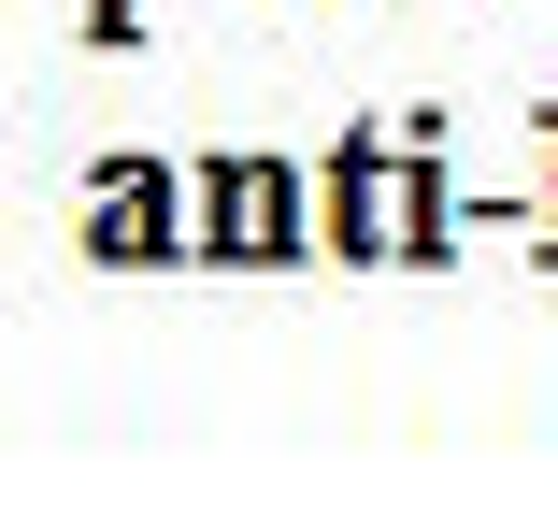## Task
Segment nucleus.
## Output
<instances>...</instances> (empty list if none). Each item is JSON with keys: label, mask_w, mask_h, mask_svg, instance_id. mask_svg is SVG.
<instances>
[{"label": "nucleus", "mask_w": 558, "mask_h": 530, "mask_svg": "<svg viewBox=\"0 0 558 530\" xmlns=\"http://www.w3.org/2000/svg\"><path fill=\"white\" fill-rule=\"evenodd\" d=\"M100 244H116V258H158L172 244V172H144V158L100 172Z\"/></svg>", "instance_id": "nucleus-1"}, {"label": "nucleus", "mask_w": 558, "mask_h": 530, "mask_svg": "<svg viewBox=\"0 0 558 530\" xmlns=\"http://www.w3.org/2000/svg\"><path fill=\"white\" fill-rule=\"evenodd\" d=\"M130 15H144V0H100V29H130Z\"/></svg>", "instance_id": "nucleus-3"}, {"label": "nucleus", "mask_w": 558, "mask_h": 530, "mask_svg": "<svg viewBox=\"0 0 558 530\" xmlns=\"http://www.w3.org/2000/svg\"><path fill=\"white\" fill-rule=\"evenodd\" d=\"M230 201H215V244H244V258H272L287 244V172L272 158H244V172H215Z\"/></svg>", "instance_id": "nucleus-2"}]
</instances>
